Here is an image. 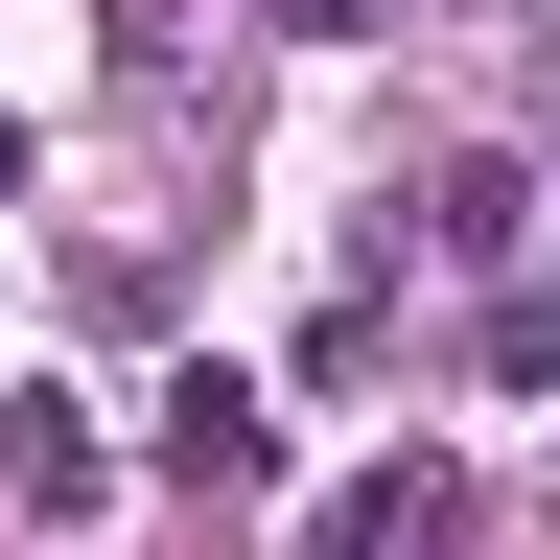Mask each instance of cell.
Segmentation results:
<instances>
[{
    "label": "cell",
    "mask_w": 560,
    "mask_h": 560,
    "mask_svg": "<svg viewBox=\"0 0 560 560\" xmlns=\"http://www.w3.org/2000/svg\"><path fill=\"white\" fill-rule=\"evenodd\" d=\"M140 467H164V490H210V514H234V490H280V397H257V374H210V350H187V374L140 397Z\"/></svg>",
    "instance_id": "obj_1"
},
{
    "label": "cell",
    "mask_w": 560,
    "mask_h": 560,
    "mask_svg": "<svg viewBox=\"0 0 560 560\" xmlns=\"http://www.w3.org/2000/svg\"><path fill=\"white\" fill-rule=\"evenodd\" d=\"M0 490H24V514H94L117 467H94V420H47V397H24V420H0Z\"/></svg>",
    "instance_id": "obj_4"
},
{
    "label": "cell",
    "mask_w": 560,
    "mask_h": 560,
    "mask_svg": "<svg viewBox=\"0 0 560 560\" xmlns=\"http://www.w3.org/2000/svg\"><path fill=\"white\" fill-rule=\"evenodd\" d=\"M420 234H444V257H514V234H537V187L467 140V164H420Z\"/></svg>",
    "instance_id": "obj_3"
},
{
    "label": "cell",
    "mask_w": 560,
    "mask_h": 560,
    "mask_svg": "<svg viewBox=\"0 0 560 560\" xmlns=\"http://www.w3.org/2000/svg\"><path fill=\"white\" fill-rule=\"evenodd\" d=\"M304 560H467V467L444 444H374L350 490H304Z\"/></svg>",
    "instance_id": "obj_2"
},
{
    "label": "cell",
    "mask_w": 560,
    "mask_h": 560,
    "mask_svg": "<svg viewBox=\"0 0 560 560\" xmlns=\"http://www.w3.org/2000/svg\"><path fill=\"white\" fill-rule=\"evenodd\" d=\"M257 24H280V47H374V0H257Z\"/></svg>",
    "instance_id": "obj_5"
},
{
    "label": "cell",
    "mask_w": 560,
    "mask_h": 560,
    "mask_svg": "<svg viewBox=\"0 0 560 560\" xmlns=\"http://www.w3.org/2000/svg\"><path fill=\"white\" fill-rule=\"evenodd\" d=\"M0 187H24V117H0Z\"/></svg>",
    "instance_id": "obj_6"
}]
</instances>
